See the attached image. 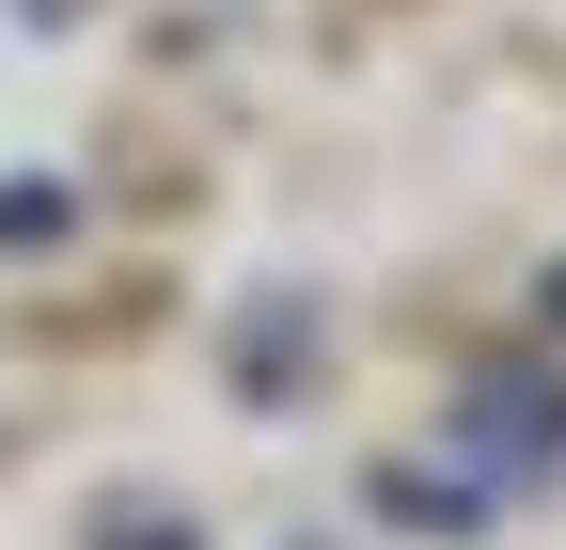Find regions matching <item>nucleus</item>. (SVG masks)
Masks as SVG:
<instances>
[{
	"label": "nucleus",
	"mask_w": 566,
	"mask_h": 550,
	"mask_svg": "<svg viewBox=\"0 0 566 550\" xmlns=\"http://www.w3.org/2000/svg\"><path fill=\"white\" fill-rule=\"evenodd\" d=\"M551 315H566V267H551Z\"/></svg>",
	"instance_id": "nucleus-1"
}]
</instances>
